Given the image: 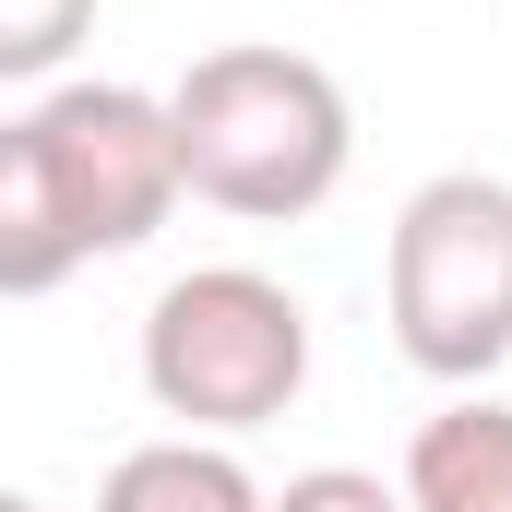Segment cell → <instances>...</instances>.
<instances>
[{
	"label": "cell",
	"mask_w": 512,
	"mask_h": 512,
	"mask_svg": "<svg viewBox=\"0 0 512 512\" xmlns=\"http://www.w3.org/2000/svg\"><path fill=\"white\" fill-rule=\"evenodd\" d=\"M167 131H179V191L239 215V227H298L346 191L358 167V108L310 48H203L167 84Z\"/></svg>",
	"instance_id": "cell-1"
},
{
	"label": "cell",
	"mask_w": 512,
	"mask_h": 512,
	"mask_svg": "<svg viewBox=\"0 0 512 512\" xmlns=\"http://www.w3.org/2000/svg\"><path fill=\"white\" fill-rule=\"evenodd\" d=\"M143 393L191 441H251L310 393V298L262 262H191L143 310Z\"/></svg>",
	"instance_id": "cell-2"
},
{
	"label": "cell",
	"mask_w": 512,
	"mask_h": 512,
	"mask_svg": "<svg viewBox=\"0 0 512 512\" xmlns=\"http://www.w3.org/2000/svg\"><path fill=\"white\" fill-rule=\"evenodd\" d=\"M382 322L405 346V370H429L453 393H489V370H512V179L441 167L393 203Z\"/></svg>",
	"instance_id": "cell-3"
},
{
	"label": "cell",
	"mask_w": 512,
	"mask_h": 512,
	"mask_svg": "<svg viewBox=\"0 0 512 512\" xmlns=\"http://www.w3.org/2000/svg\"><path fill=\"white\" fill-rule=\"evenodd\" d=\"M36 155H48V191H60V227H72V251L84 262H120L143 251L191 191H179V131H167V96H143V84H84V72H60L36 108Z\"/></svg>",
	"instance_id": "cell-4"
},
{
	"label": "cell",
	"mask_w": 512,
	"mask_h": 512,
	"mask_svg": "<svg viewBox=\"0 0 512 512\" xmlns=\"http://www.w3.org/2000/svg\"><path fill=\"white\" fill-rule=\"evenodd\" d=\"M393 489H405V512H512V405L453 393L441 417H417Z\"/></svg>",
	"instance_id": "cell-5"
},
{
	"label": "cell",
	"mask_w": 512,
	"mask_h": 512,
	"mask_svg": "<svg viewBox=\"0 0 512 512\" xmlns=\"http://www.w3.org/2000/svg\"><path fill=\"white\" fill-rule=\"evenodd\" d=\"M262 501H274V489L239 465V441H191V429L120 453L108 489H96V512H262Z\"/></svg>",
	"instance_id": "cell-6"
},
{
	"label": "cell",
	"mask_w": 512,
	"mask_h": 512,
	"mask_svg": "<svg viewBox=\"0 0 512 512\" xmlns=\"http://www.w3.org/2000/svg\"><path fill=\"white\" fill-rule=\"evenodd\" d=\"M84 251H72V227H60V191H48V155H36V131L0 120V298H48V286H72Z\"/></svg>",
	"instance_id": "cell-7"
},
{
	"label": "cell",
	"mask_w": 512,
	"mask_h": 512,
	"mask_svg": "<svg viewBox=\"0 0 512 512\" xmlns=\"http://www.w3.org/2000/svg\"><path fill=\"white\" fill-rule=\"evenodd\" d=\"M96 36V0H0V84H60Z\"/></svg>",
	"instance_id": "cell-8"
},
{
	"label": "cell",
	"mask_w": 512,
	"mask_h": 512,
	"mask_svg": "<svg viewBox=\"0 0 512 512\" xmlns=\"http://www.w3.org/2000/svg\"><path fill=\"white\" fill-rule=\"evenodd\" d=\"M262 512H405V489L370 477V465H310V477H286Z\"/></svg>",
	"instance_id": "cell-9"
},
{
	"label": "cell",
	"mask_w": 512,
	"mask_h": 512,
	"mask_svg": "<svg viewBox=\"0 0 512 512\" xmlns=\"http://www.w3.org/2000/svg\"><path fill=\"white\" fill-rule=\"evenodd\" d=\"M0 512H48V501H24V489H0Z\"/></svg>",
	"instance_id": "cell-10"
}]
</instances>
